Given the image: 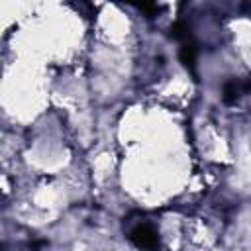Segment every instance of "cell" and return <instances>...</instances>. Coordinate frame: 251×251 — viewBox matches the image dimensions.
Wrapping results in <instances>:
<instances>
[{
    "label": "cell",
    "instance_id": "cell-1",
    "mask_svg": "<svg viewBox=\"0 0 251 251\" xmlns=\"http://www.w3.org/2000/svg\"><path fill=\"white\" fill-rule=\"evenodd\" d=\"M131 239L135 241V245H139V247H143V249H153V247H157V233H155V229H153L151 226H147V224L137 226V227L131 231Z\"/></svg>",
    "mask_w": 251,
    "mask_h": 251
}]
</instances>
